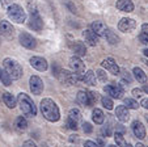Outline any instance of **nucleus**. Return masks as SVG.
I'll return each instance as SVG.
<instances>
[{
  "label": "nucleus",
  "instance_id": "f257e3e1",
  "mask_svg": "<svg viewBox=\"0 0 148 147\" xmlns=\"http://www.w3.org/2000/svg\"><path fill=\"white\" fill-rule=\"evenodd\" d=\"M39 108H41V113L43 114V117H45L47 121H50V122L59 121V118H60V112H59L58 105L54 103V100H51V99H43V100L41 101Z\"/></svg>",
  "mask_w": 148,
  "mask_h": 147
},
{
  "label": "nucleus",
  "instance_id": "ea45409f",
  "mask_svg": "<svg viewBox=\"0 0 148 147\" xmlns=\"http://www.w3.org/2000/svg\"><path fill=\"white\" fill-rule=\"evenodd\" d=\"M142 93H143V89H140V88L132 89V95H134V97H142Z\"/></svg>",
  "mask_w": 148,
  "mask_h": 147
},
{
  "label": "nucleus",
  "instance_id": "f8f14e48",
  "mask_svg": "<svg viewBox=\"0 0 148 147\" xmlns=\"http://www.w3.org/2000/svg\"><path fill=\"white\" fill-rule=\"evenodd\" d=\"M70 66L71 68H72L73 72H76V74H83L84 71H85V64H84V62L80 59V57H71L70 59Z\"/></svg>",
  "mask_w": 148,
  "mask_h": 147
},
{
  "label": "nucleus",
  "instance_id": "8fccbe9b",
  "mask_svg": "<svg viewBox=\"0 0 148 147\" xmlns=\"http://www.w3.org/2000/svg\"><path fill=\"white\" fill-rule=\"evenodd\" d=\"M109 147H118V146H114V144H110Z\"/></svg>",
  "mask_w": 148,
  "mask_h": 147
},
{
  "label": "nucleus",
  "instance_id": "79ce46f5",
  "mask_svg": "<svg viewBox=\"0 0 148 147\" xmlns=\"http://www.w3.org/2000/svg\"><path fill=\"white\" fill-rule=\"evenodd\" d=\"M102 134H103V135H106V137L112 135V131H110L109 126H103V128H102Z\"/></svg>",
  "mask_w": 148,
  "mask_h": 147
},
{
  "label": "nucleus",
  "instance_id": "412c9836",
  "mask_svg": "<svg viewBox=\"0 0 148 147\" xmlns=\"http://www.w3.org/2000/svg\"><path fill=\"white\" fill-rule=\"evenodd\" d=\"M76 100H77V103L83 106L92 105V104H90V100H89V95H88V92H85V91H79L77 96H76Z\"/></svg>",
  "mask_w": 148,
  "mask_h": 147
},
{
  "label": "nucleus",
  "instance_id": "de8ad7c7",
  "mask_svg": "<svg viewBox=\"0 0 148 147\" xmlns=\"http://www.w3.org/2000/svg\"><path fill=\"white\" fill-rule=\"evenodd\" d=\"M143 54H144V55L148 58V49H144V50H143Z\"/></svg>",
  "mask_w": 148,
  "mask_h": 147
},
{
  "label": "nucleus",
  "instance_id": "c756f323",
  "mask_svg": "<svg viewBox=\"0 0 148 147\" xmlns=\"http://www.w3.org/2000/svg\"><path fill=\"white\" fill-rule=\"evenodd\" d=\"M123 103H125L126 108H129V109H138V108H139V104H138V101H135L134 99H130V97L125 99V100H123Z\"/></svg>",
  "mask_w": 148,
  "mask_h": 147
},
{
  "label": "nucleus",
  "instance_id": "c9c22d12",
  "mask_svg": "<svg viewBox=\"0 0 148 147\" xmlns=\"http://www.w3.org/2000/svg\"><path fill=\"white\" fill-rule=\"evenodd\" d=\"M67 126L71 129V130H76V129L79 128V124L75 121H72L71 118H67Z\"/></svg>",
  "mask_w": 148,
  "mask_h": 147
},
{
  "label": "nucleus",
  "instance_id": "09e8293b",
  "mask_svg": "<svg viewBox=\"0 0 148 147\" xmlns=\"http://www.w3.org/2000/svg\"><path fill=\"white\" fill-rule=\"evenodd\" d=\"M126 147H134V146H132V144H130V143H127V146H126Z\"/></svg>",
  "mask_w": 148,
  "mask_h": 147
},
{
  "label": "nucleus",
  "instance_id": "37998d69",
  "mask_svg": "<svg viewBox=\"0 0 148 147\" xmlns=\"http://www.w3.org/2000/svg\"><path fill=\"white\" fill-rule=\"evenodd\" d=\"M23 147H37V146H36V143H34L33 141H26L25 143L23 144Z\"/></svg>",
  "mask_w": 148,
  "mask_h": 147
},
{
  "label": "nucleus",
  "instance_id": "aec40b11",
  "mask_svg": "<svg viewBox=\"0 0 148 147\" xmlns=\"http://www.w3.org/2000/svg\"><path fill=\"white\" fill-rule=\"evenodd\" d=\"M90 29H92L98 37H103V34H105V32H106L108 28L102 21H95L92 24V26H90Z\"/></svg>",
  "mask_w": 148,
  "mask_h": 147
},
{
  "label": "nucleus",
  "instance_id": "f03ea898",
  "mask_svg": "<svg viewBox=\"0 0 148 147\" xmlns=\"http://www.w3.org/2000/svg\"><path fill=\"white\" fill-rule=\"evenodd\" d=\"M17 103L20 105V109L26 117H34L37 116V108L34 105L33 100L26 93H20L17 97Z\"/></svg>",
  "mask_w": 148,
  "mask_h": 147
},
{
  "label": "nucleus",
  "instance_id": "c85d7f7f",
  "mask_svg": "<svg viewBox=\"0 0 148 147\" xmlns=\"http://www.w3.org/2000/svg\"><path fill=\"white\" fill-rule=\"evenodd\" d=\"M16 128L18 129V130H25V129L28 128V121H26L23 116L17 117L16 118Z\"/></svg>",
  "mask_w": 148,
  "mask_h": 147
},
{
  "label": "nucleus",
  "instance_id": "f3484780",
  "mask_svg": "<svg viewBox=\"0 0 148 147\" xmlns=\"http://www.w3.org/2000/svg\"><path fill=\"white\" fill-rule=\"evenodd\" d=\"M84 38L89 46H96L98 43V36L92 30V29H87L84 32Z\"/></svg>",
  "mask_w": 148,
  "mask_h": 147
},
{
  "label": "nucleus",
  "instance_id": "6e6552de",
  "mask_svg": "<svg viewBox=\"0 0 148 147\" xmlns=\"http://www.w3.org/2000/svg\"><path fill=\"white\" fill-rule=\"evenodd\" d=\"M135 28H136V22L132 19L125 17V19H122L118 22V29H119L121 32H123V33H130V32H132Z\"/></svg>",
  "mask_w": 148,
  "mask_h": 147
},
{
  "label": "nucleus",
  "instance_id": "4c0bfd02",
  "mask_svg": "<svg viewBox=\"0 0 148 147\" xmlns=\"http://www.w3.org/2000/svg\"><path fill=\"white\" fill-rule=\"evenodd\" d=\"M83 130L85 131V133H88V134L92 133V130H93V129H92V125H90L89 122H84V124H83Z\"/></svg>",
  "mask_w": 148,
  "mask_h": 147
},
{
  "label": "nucleus",
  "instance_id": "cd10ccee",
  "mask_svg": "<svg viewBox=\"0 0 148 147\" xmlns=\"http://www.w3.org/2000/svg\"><path fill=\"white\" fill-rule=\"evenodd\" d=\"M68 118H71L72 121H75V122H80L81 121V113H80V110L79 109H76V108H73V109H71L70 110V113H68Z\"/></svg>",
  "mask_w": 148,
  "mask_h": 147
},
{
  "label": "nucleus",
  "instance_id": "f704fd0d",
  "mask_svg": "<svg viewBox=\"0 0 148 147\" xmlns=\"http://www.w3.org/2000/svg\"><path fill=\"white\" fill-rule=\"evenodd\" d=\"M88 95H89V100H90V104H96V101L98 100V93L97 92H92V91H89L88 92Z\"/></svg>",
  "mask_w": 148,
  "mask_h": 147
},
{
  "label": "nucleus",
  "instance_id": "1a4fd4ad",
  "mask_svg": "<svg viewBox=\"0 0 148 147\" xmlns=\"http://www.w3.org/2000/svg\"><path fill=\"white\" fill-rule=\"evenodd\" d=\"M101 64H102L103 68H106L108 71L110 72V74H113V75H119L121 68H119V66L117 64V62H115L113 58H106V59H103L102 63H101Z\"/></svg>",
  "mask_w": 148,
  "mask_h": 147
},
{
  "label": "nucleus",
  "instance_id": "b1692460",
  "mask_svg": "<svg viewBox=\"0 0 148 147\" xmlns=\"http://www.w3.org/2000/svg\"><path fill=\"white\" fill-rule=\"evenodd\" d=\"M96 74L93 71H87L83 75V81L88 86H96Z\"/></svg>",
  "mask_w": 148,
  "mask_h": 147
},
{
  "label": "nucleus",
  "instance_id": "39448f33",
  "mask_svg": "<svg viewBox=\"0 0 148 147\" xmlns=\"http://www.w3.org/2000/svg\"><path fill=\"white\" fill-rule=\"evenodd\" d=\"M103 91L106 92V95H109V97L122 99L125 89H123V87L121 84H109V86H105Z\"/></svg>",
  "mask_w": 148,
  "mask_h": 147
},
{
  "label": "nucleus",
  "instance_id": "7ed1b4c3",
  "mask_svg": "<svg viewBox=\"0 0 148 147\" xmlns=\"http://www.w3.org/2000/svg\"><path fill=\"white\" fill-rule=\"evenodd\" d=\"M3 66H4V70L8 72L9 76H11L13 80H17V79H20L23 76V67H21V64L17 61H14V59L5 58L3 61Z\"/></svg>",
  "mask_w": 148,
  "mask_h": 147
},
{
  "label": "nucleus",
  "instance_id": "49530a36",
  "mask_svg": "<svg viewBox=\"0 0 148 147\" xmlns=\"http://www.w3.org/2000/svg\"><path fill=\"white\" fill-rule=\"evenodd\" d=\"M143 92H145V93L148 95V84H145V86L143 87Z\"/></svg>",
  "mask_w": 148,
  "mask_h": 147
},
{
  "label": "nucleus",
  "instance_id": "473e14b6",
  "mask_svg": "<svg viewBox=\"0 0 148 147\" xmlns=\"http://www.w3.org/2000/svg\"><path fill=\"white\" fill-rule=\"evenodd\" d=\"M119 75L122 76V79L125 81H127V83H131V80H132V76H131V74H130L127 70H125V68H122L121 70V72H119Z\"/></svg>",
  "mask_w": 148,
  "mask_h": 147
},
{
  "label": "nucleus",
  "instance_id": "dca6fc26",
  "mask_svg": "<svg viewBox=\"0 0 148 147\" xmlns=\"http://www.w3.org/2000/svg\"><path fill=\"white\" fill-rule=\"evenodd\" d=\"M132 131H134V135L138 137L139 139L145 138V129H144V126H143V124L140 121L132 122Z\"/></svg>",
  "mask_w": 148,
  "mask_h": 147
},
{
  "label": "nucleus",
  "instance_id": "2f4dec72",
  "mask_svg": "<svg viewBox=\"0 0 148 147\" xmlns=\"http://www.w3.org/2000/svg\"><path fill=\"white\" fill-rule=\"evenodd\" d=\"M101 103H102V105L105 106L108 110H112V109H113V105H114V104H113V100L110 99L109 96H103L102 99H101Z\"/></svg>",
  "mask_w": 148,
  "mask_h": 147
},
{
  "label": "nucleus",
  "instance_id": "72a5a7b5",
  "mask_svg": "<svg viewBox=\"0 0 148 147\" xmlns=\"http://www.w3.org/2000/svg\"><path fill=\"white\" fill-rule=\"evenodd\" d=\"M96 76H97V78L100 79V81H102V83H105V81L108 80V75L103 70H97V71H96Z\"/></svg>",
  "mask_w": 148,
  "mask_h": 147
},
{
  "label": "nucleus",
  "instance_id": "a18cd8bd",
  "mask_svg": "<svg viewBox=\"0 0 148 147\" xmlns=\"http://www.w3.org/2000/svg\"><path fill=\"white\" fill-rule=\"evenodd\" d=\"M142 33H144L148 36V24H143L142 25Z\"/></svg>",
  "mask_w": 148,
  "mask_h": 147
},
{
  "label": "nucleus",
  "instance_id": "393cba45",
  "mask_svg": "<svg viewBox=\"0 0 148 147\" xmlns=\"http://www.w3.org/2000/svg\"><path fill=\"white\" fill-rule=\"evenodd\" d=\"M103 37L106 38V41L109 42L110 45H117L118 42H119V38L117 37V34H115L113 30H110V29H106V32H105V34H103Z\"/></svg>",
  "mask_w": 148,
  "mask_h": 147
},
{
  "label": "nucleus",
  "instance_id": "58836bf2",
  "mask_svg": "<svg viewBox=\"0 0 148 147\" xmlns=\"http://www.w3.org/2000/svg\"><path fill=\"white\" fill-rule=\"evenodd\" d=\"M139 41L142 42V43H144V45H148V36L147 34H144V33H140L139 34Z\"/></svg>",
  "mask_w": 148,
  "mask_h": 147
},
{
  "label": "nucleus",
  "instance_id": "7c9ffc66",
  "mask_svg": "<svg viewBox=\"0 0 148 147\" xmlns=\"http://www.w3.org/2000/svg\"><path fill=\"white\" fill-rule=\"evenodd\" d=\"M114 139H115V143H117V146L118 147H126L127 146V143H126V141H125V138H123V134L122 133H115V135H114Z\"/></svg>",
  "mask_w": 148,
  "mask_h": 147
},
{
  "label": "nucleus",
  "instance_id": "4be33fe9",
  "mask_svg": "<svg viewBox=\"0 0 148 147\" xmlns=\"http://www.w3.org/2000/svg\"><path fill=\"white\" fill-rule=\"evenodd\" d=\"M3 101H4V104H5L7 106H8L9 109H13L14 106L17 105V100H16V97L13 96V95H11L9 92H4L3 93Z\"/></svg>",
  "mask_w": 148,
  "mask_h": 147
},
{
  "label": "nucleus",
  "instance_id": "a211bd4d",
  "mask_svg": "<svg viewBox=\"0 0 148 147\" xmlns=\"http://www.w3.org/2000/svg\"><path fill=\"white\" fill-rule=\"evenodd\" d=\"M117 8L122 12H132L134 11V3H132L131 0H118L117 1Z\"/></svg>",
  "mask_w": 148,
  "mask_h": 147
},
{
  "label": "nucleus",
  "instance_id": "bb28decb",
  "mask_svg": "<svg viewBox=\"0 0 148 147\" xmlns=\"http://www.w3.org/2000/svg\"><path fill=\"white\" fill-rule=\"evenodd\" d=\"M0 81L5 87H9L12 84V78L9 76V74L5 70H0Z\"/></svg>",
  "mask_w": 148,
  "mask_h": 147
},
{
  "label": "nucleus",
  "instance_id": "ddd939ff",
  "mask_svg": "<svg viewBox=\"0 0 148 147\" xmlns=\"http://www.w3.org/2000/svg\"><path fill=\"white\" fill-rule=\"evenodd\" d=\"M29 26H30L33 30H36V32H41L42 30V28H43V21H42L41 16L38 14V12L32 13L30 20H29Z\"/></svg>",
  "mask_w": 148,
  "mask_h": 147
},
{
  "label": "nucleus",
  "instance_id": "6ab92c4d",
  "mask_svg": "<svg viewBox=\"0 0 148 147\" xmlns=\"http://www.w3.org/2000/svg\"><path fill=\"white\" fill-rule=\"evenodd\" d=\"M71 47H72V51L75 53L76 57H83L87 54V47L81 41H75Z\"/></svg>",
  "mask_w": 148,
  "mask_h": 147
},
{
  "label": "nucleus",
  "instance_id": "c03bdc74",
  "mask_svg": "<svg viewBox=\"0 0 148 147\" xmlns=\"http://www.w3.org/2000/svg\"><path fill=\"white\" fill-rule=\"evenodd\" d=\"M140 105H142L144 109H148V99H143L142 103H140Z\"/></svg>",
  "mask_w": 148,
  "mask_h": 147
},
{
  "label": "nucleus",
  "instance_id": "a878e982",
  "mask_svg": "<svg viewBox=\"0 0 148 147\" xmlns=\"http://www.w3.org/2000/svg\"><path fill=\"white\" fill-rule=\"evenodd\" d=\"M92 118H93V121L97 124V125H101L103 122V119H105V116H103V112L101 110V109H98V108H96L95 110H93V113H92Z\"/></svg>",
  "mask_w": 148,
  "mask_h": 147
},
{
  "label": "nucleus",
  "instance_id": "5701e85b",
  "mask_svg": "<svg viewBox=\"0 0 148 147\" xmlns=\"http://www.w3.org/2000/svg\"><path fill=\"white\" fill-rule=\"evenodd\" d=\"M132 74H134V78L136 79L139 83H143V84L147 83L148 76H147V74H145V72L140 68V67H135V68L132 70Z\"/></svg>",
  "mask_w": 148,
  "mask_h": 147
},
{
  "label": "nucleus",
  "instance_id": "20e7f679",
  "mask_svg": "<svg viewBox=\"0 0 148 147\" xmlns=\"http://www.w3.org/2000/svg\"><path fill=\"white\" fill-rule=\"evenodd\" d=\"M7 13H8V17L14 21L16 24H23L26 20V13L23 9V7H20L18 4H12L8 9H7Z\"/></svg>",
  "mask_w": 148,
  "mask_h": 147
},
{
  "label": "nucleus",
  "instance_id": "4468645a",
  "mask_svg": "<svg viewBox=\"0 0 148 147\" xmlns=\"http://www.w3.org/2000/svg\"><path fill=\"white\" fill-rule=\"evenodd\" d=\"M115 116L119 119L121 122H127L130 119V113H129V108H126L125 105H119L115 109Z\"/></svg>",
  "mask_w": 148,
  "mask_h": 147
},
{
  "label": "nucleus",
  "instance_id": "2eb2a0df",
  "mask_svg": "<svg viewBox=\"0 0 148 147\" xmlns=\"http://www.w3.org/2000/svg\"><path fill=\"white\" fill-rule=\"evenodd\" d=\"M13 32H14V29H13V26H12V24L11 22H8V21H0V33L3 34L4 37H7V38H11L12 36H13Z\"/></svg>",
  "mask_w": 148,
  "mask_h": 147
},
{
  "label": "nucleus",
  "instance_id": "9d476101",
  "mask_svg": "<svg viewBox=\"0 0 148 147\" xmlns=\"http://www.w3.org/2000/svg\"><path fill=\"white\" fill-rule=\"evenodd\" d=\"M29 62H30V66L33 68L38 70V71H46L49 67L47 61L45 58H42V57H32Z\"/></svg>",
  "mask_w": 148,
  "mask_h": 147
},
{
  "label": "nucleus",
  "instance_id": "603ef678",
  "mask_svg": "<svg viewBox=\"0 0 148 147\" xmlns=\"http://www.w3.org/2000/svg\"><path fill=\"white\" fill-rule=\"evenodd\" d=\"M147 121H148V116H147Z\"/></svg>",
  "mask_w": 148,
  "mask_h": 147
},
{
  "label": "nucleus",
  "instance_id": "423d86ee",
  "mask_svg": "<svg viewBox=\"0 0 148 147\" xmlns=\"http://www.w3.org/2000/svg\"><path fill=\"white\" fill-rule=\"evenodd\" d=\"M18 39H20V43L23 45L24 47L29 49V50H33V49H36L37 41H36V38H34L33 36H30L29 33H25V32L20 33Z\"/></svg>",
  "mask_w": 148,
  "mask_h": 147
},
{
  "label": "nucleus",
  "instance_id": "9b49d317",
  "mask_svg": "<svg viewBox=\"0 0 148 147\" xmlns=\"http://www.w3.org/2000/svg\"><path fill=\"white\" fill-rule=\"evenodd\" d=\"M63 80H66V83L68 84H77L80 80H83L81 74H76V72H70V71H60Z\"/></svg>",
  "mask_w": 148,
  "mask_h": 147
},
{
  "label": "nucleus",
  "instance_id": "3c124183",
  "mask_svg": "<svg viewBox=\"0 0 148 147\" xmlns=\"http://www.w3.org/2000/svg\"><path fill=\"white\" fill-rule=\"evenodd\" d=\"M145 64H147V66H148V59H147V63H145Z\"/></svg>",
  "mask_w": 148,
  "mask_h": 147
},
{
  "label": "nucleus",
  "instance_id": "e433bc0d",
  "mask_svg": "<svg viewBox=\"0 0 148 147\" xmlns=\"http://www.w3.org/2000/svg\"><path fill=\"white\" fill-rule=\"evenodd\" d=\"M13 1L14 0H0V4H1V7H4V8L8 9L9 7L13 4Z\"/></svg>",
  "mask_w": 148,
  "mask_h": 147
},
{
  "label": "nucleus",
  "instance_id": "a19ab883",
  "mask_svg": "<svg viewBox=\"0 0 148 147\" xmlns=\"http://www.w3.org/2000/svg\"><path fill=\"white\" fill-rule=\"evenodd\" d=\"M84 147H98L97 143L93 141H85L84 142Z\"/></svg>",
  "mask_w": 148,
  "mask_h": 147
},
{
  "label": "nucleus",
  "instance_id": "0eeeda50",
  "mask_svg": "<svg viewBox=\"0 0 148 147\" xmlns=\"http://www.w3.org/2000/svg\"><path fill=\"white\" fill-rule=\"evenodd\" d=\"M29 87H30V91L33 95H41L43 91V81L41 80V78L33 75L29 79Z\"/></svg>",
  "mask_w": 148,
  "mask_h": 147
}]
</instances>
